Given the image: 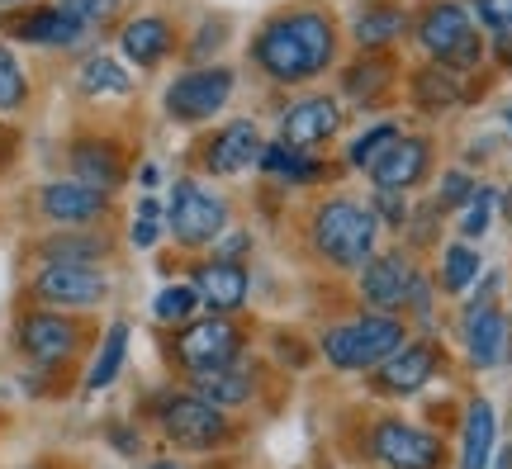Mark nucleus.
<instances>
[{
  "mask_svg": "<svg viewBox=\"0 0 512 469\" xmlns=\"http://www.w3.org/2000/svg\"><path fill=\"white\" fill-rule=\"evenodd\" d=\"M171 43H176V34H171V24H166L162 15L133 19V24H124V34H119L124 57L138 62V67H157V62L171 53Z\"/></svg>",
  "mask_w": 512,
  "mask_h": 469,
  "instance_id": "5701e85b",
  "label": "nucleus"
},
{
  "mask_svg": "<svg viewBox=\"0 0 512 469\" xmlns=\"http://www.w3.org/2000/svg\"><path fill=\"white\" fill-rule=\"evenodd\" d=\"M508 124H512V109H508Z\"/></svg>",
  "mask_w": 512,
  "mask_h": 469,
  "instance_id": "49530a36",
  "label": "nucleus"
},
{
  "mask_svg": "<svg viewBox=\"0 0 512 469\" xmlns=\"http://www.w3.org/2000/svg\"><path fill=\"white\" fill-rule=\"evenodd\" d=\"M337 128H342V105L332 95H309V100H294L280 114V138L275 143L290 147V152H313L328 138H337Z\"/></svg>",
  "mask_w": 512,
  "mask_h": 469,
  "instance_id": "9d476101",
  "label": "nucleus"
},
{
  "mask_svg": "<svg viewBox=\"0 0 512 469\" xmlns=\"http://www.w3.org/2000/svg\"><path fill=\"white\" fill-rule=\"evenodd\" d=\"M162 432L181 451H214L228 441V417L195 394H176L162 408Z\"/></svg>",
  "mask_w": 512,
  "mask_h": 469,
  "instance_id": "0eeeda50",
  "label": "nucleus"
},
{
  "mask_svg": "<svg viewBox=\"0 0 512 469\" xmlns=\"http://www.w3.org/2000/svg\"><path fill=\"white\" fill-rule=\"evenodd\" d=\"M124 351H128V323H114L105 332V346H100V356H95L91 375H86V389H110L114 375H119V365H124Z\"/></svg>",
  "mask_w": 512,
  "mask_h": 469,
  "instance_id": "7c9ffc66",
  "label": "nucleus"
},
{
  "mask_svg": "<svg viewBox=\"0 0 512 469\" xmlns=\"http://www.w3.org/2000/svg\"><path fill=\"white\" fill-rule=\"evenodd\" d=\"M465 351H470L475 370H494L503 361V351H508V318L494 304L465 313Z\"/></svg>",
  "mask_w": 512,
  "mask_h": 469,
  "instance_id": "6ab92c4d",
  "label": "nucleus"
},
{
  "mask_svg": "<svg viewBox=\"0 0 512 469\" xmlns=\"http://www.w3.org/2000/svg\"><path fill=\"white\" fill-rule=\"evenodd\" d=\"M403 346V323L394 313H366V318H351V323L332 327L323 337V356L337 370H370L384 365L394 351Z\"/></svg>",
  "mask_w": 512,
  "mask_h": 469,
  "instance_id": "20e7f679",
  "label": "nucleus"
},
{
  "mask_svg": "<svg viewBox=\"0 0 512 469\" xmlns=\"http://www.w3.org/2000/svg\"><path fill=\"white\" fill-rule=\"evenodd\" d=\"M475 275H479V252L475 247L456 242V247L441 252V289H446V294H465Z\"/></svg>",
  "mask_w": 512,
  "mask_h": 469,
  "instance_id": "2f4dec72",
  "label": "nucleus"
},
{
  "mask_svg": "<svg viewBox=\"0 0 512 469\" xmlns=\"http://www.w3.org/2000/svg\"><path fill=\"white\" fill-rule=\"evenodd\" d=\"M261 171L266 176H280V181H294V185H309L323 176V162L318 157H309V152H290V147H280V143H266L261 147Z\"/></svg>",
  "mask_w": 512,
  "mask_h": 469,
  "instance_id": "c85d7f7f",
  "label": "nucleus"
},
{
  "mask_svg": "<svg viewBox=\"0 0 512 469\" xmlns=\"http://www.w3.org/2000/svg\"><path fill=\"white\" fill-rule=\"evenodd\" d=\"M233 100V72L228 67H195L166 86V114L181 124H204Z\"/></svg>",
  "mask_w": 512,
  "mask_h": 469,
  "instance_id": "423d86ee",
  "label": "nucleus"
},
{
  "mask_svg": "<svg viewBox=\"0 0 512 469\" xmlns=\"http://www.w3.org/2000/svg\"><path fill=\"white\" fill-rule=\"evenodd\" d=\"M503 209H508V218H512V190H508V199H503Z\"/></svg>",
  "mask_w": 512,
  "mask_h": 469,
  "instance_id": "c03bdc74",
  "label": "nucleus"
},
{
  "mask_svg": "<svg viewBox=\"0 0 512 469\" xmlns=\"http://www.w3.org/2000/svg\"><path fill=\"white\" fill-rule=\"evenodd\" d=\"M375 233H380L375 209L361 204V199L337 195L313 209L309 242H313V252L323 256V261H332L337 271H361L370 256H375Z\"/></svg>",
  "mask_w": 512,
  "mask_h": 469,
  "instance_id": "f03ea898",
  "label": "nucleus"
},
{
  "mask_svg": "<svg viewBox=\"0 0 512 469\" xmlns=\"http://www.w3.org/2000/svg\"><path fill=\"white\" fill-rule=\"evenodd\" d=\"M119 5L124 0H57V10L67 19H76L81 29H95V24H110L119 15Z\"/></svg>",
  "mask_w": 512,
  "mask_h": 469,
  "instance_id": "e433bc0d",
  "label": "nucleus"
},
{
  "mask_svg": "<svg viewBox=\"0 0 512 469\" xmlns=\"http://www.w3.org/2000/svg\"><path fill=\"white\" fill-rule=\"evenodd\" d=\"M76 342H81V332H76V323L62 318V313H48V308H43V313L19 318V351L34 365H62L76 351Z\"/></svg>",
  "mask_w": 512,
  "mask_h": 469,
  "instance_id": "ddd939ff",
  "label": "nucleus"
},
{
  "mask_svg": "<svg viewBox=\"0 0 512 469\" xmlns=\"http://www.w3.org/2000/svg\"><path fill=\"white\" fill-rule=\"evenodd\" d=\"M171 237L181 247H209L214 237L228 228V204L214 190H204L195 181H181L171 190Z\"/></svg>",
  "mask_w": 512,
  "mask_h": 469,
  "instance_id": "39448f33",
  "label": "nucleus"
},
{
  "mask_svg": "<svg viewBox=\"0 0 512 469\" xmlns=\"http://www.w3.org/2000/svg\"><path fill=\"white\" fill-rule=\"evenodd\" d=\"M427 166H432V143L418 138V133H399L394 147L370 166V181H375V190H399L403 195V190H413L427 176Z\"/></svg>",
  "mask_w": 512,
  "mask_h": 469,
  "instance_id": "2eb2a0df",
  "label": "nucleus"
},
{
  "mask_svg": "<svg viewBox=\"0 0 512 469\" xmlns=\"http://www.w3.org/2000/svg\"><path fill=\"white\" fill-rule=\"evenodd\" d=\"M498 446V417L489 398H475L465 413V432H460V469H489Z\"/></svg>",
  "mask_w": 512,
  "mask_h": 469,
  "instance_id": "412c9836",
  "label": "nucleus"
},
{
  "mask_svg": "<svg viewBox=\"0 0 512 469\" xmlns=\"http://www.w3.org/2000/svg\"><path fill=\"white\" fill-rule=\"evenodd\" d=\"M76 81H81V91L91 95V100H105V95H128V91H133L128 72L119 67V62H114V57H105V53H100V57H86Z\"/></svg>",
  "mask_w": 512,
  "mask_h": 469,
  "instance_id": "c756f323",
  "label": "nucleus"
},
{
  "mask_svg": "<svg viewBox=\"0 0 512 469\" xmlns=\"http://www.w3.org/2000/svg\"><path fill=\"white\" fill-rule=\"evenodd\" d=\"M157 218H162L157 199H143L138 204V223H133V247H152L157 242Z\"/></svg>",
  "mask_w": 512,
  "mask_h": 469,
  "instance_id": "ea45409f",
  "label": "nucleus"
},
{
  "mask_svg": "<svg viewBox=\"0 0 512 469\" xmlns=\"http://www.w3.org/2000/svg\"><path fill=\"white\" fill-rule=\"evenodd\" d=\"M105 252H110V242L86 233V228H62L57 237L38 242V256L48 266H95V261H105Z\"/></svg>",
  "mask_w": 512,
  "mask_h": 469,
  "instance_id": "a878e982",
  "label": "nucleus"
},
{
  "mask_svg": "<svg viewBox=\"0 0 512 469\" xmlns=\"http://www.w3.org/2000/svg\"><path fill=\"white\" fill-rule=\"evenodd\" d=\"M494 209H498V190L479 185L475 195L465 199V209H460V233H465V237H484V233H489V218H494Z\"/></svg>",
  "mask_w": 512,
  "mask_h": 469,
  "instance_id": "72a5a7b5",
  "label": "nucleus"
},
{
  "mask_svg": "<svg viewBox=\"0 0 512 469\" xmlns=\"http://www.w3.org/2000/svg\"><path fill=\"white\" fill-rule=\"evenodd\" d=\"M479 19L484 29H494V38L512 34V0H479Z\"/></svg>",
  "mask_w": 512,
  "mask_h": 469,
  "instance_id": "a19ab883",
  "label": "nucleus"
},
{
  "mask_svg": "<svg viewBox=\"0 0 512 469\" xmlns=\"http://www.w3.org/2000/svg\"><path fill=\"white\" fill-rule=\"evenodd\" d=\"M5 34L24 38V43H48V48H72L86 34L76 19H67L57 5H34V10H10L5 15Z\"/></svg>",
  "mask_w": 512,
  "mask_h": 469,
  "instance_id": "a211bd4d",
  "label": "nucleus"
},
{
  "mask_svg": "<svg viewBox=\"0 0 512 469\" xmlns=\"http://www.w3.org/2000/svg\"><path fill=\"white\" fill-rule=\"evenodd\" d=\"M370 209H375V218H380V223H389V228H408V199L399 195V190H375V204H370Z\"/></svg>",
  "mask_w": 512,
  "mask_h": 469,
  "instance_id": "58836bf2",
  "label": "nucleus"
},
{
  "mask_svg": "<svg viewBox=\"0 0 512 469\" xmlns=\"http://www.w3.org/2000/svg\"><path fill=\"white\" fill-rule=\"evenodd\" d=\"M38 209H43L48 223L91 228V223H100V218L110 214V195H100V190H91V185H81V181H53V185H43Z\"/></svg>",
  "mask_w": 512,
  "mask_h": 469,
  "instance_id": "4468645a",
  "label": "nucleus"
},
{
  "mask_svg": "<svg viewBox=\"0 0 512 469\" xmlns=\"http://www.w3.org/2000/svg\"><path fill=\"white\" fill-rule=\"evenodd\" d=\"M252 57L275 86H299V81L323 76L337 62L332 15H323L318 5H299V10L266 19L252 43Z\"/></svg>",
  "mask_w": 512,
  "mask_h": 469,
  "instance_id": "f257e3e1",
  "label": "nucleus"
},
{
  "mask_svg": "<svg viewBox=\"0 0 512 469\" xmlns=\"http://www.w3.org/2000/svg\"><path fill=\"white\" fill-rule=\"evenodd\" d=\"M408 100H413L418 109H427V114H441V109H451L460 100V81L432 62V67L413 72V81H408Z\"/></svg>",
  "mask_w": 512,
  "mask_h": 469,
  "instance_id": "cd10ccee",
  "label": "nucleus"
},
{
  "mask_svg": "<svg viewBox=\"0 0 512 469\" xmlns=\"http://www.w3.org/2000/svg\"><path fill=\"white\" fill-rule=\"evenodd\" d=\"M437 365L441 356L432 342H403L389 361L375 365V384L384 394H413V389H422L427 379L437 375Z\"/></svg>",
  "mask_w": 512,
  "mask_h": 469,
  "instance_id": "f3484780",
  "label": "nucleus"
},
{
  "mask_svg": "<svg viewBox=\"0 0 512 469\" xmlns=\"http://www.w3.org/2000/svg\"><path fill=\"white\" fill-rule=\"evenodd\" d=\"M190 394L204 398L209 408H242L247 398H252V375L242 370V365H223V370H200V375H190Z\"/></svg>",
  "mask_w": 512,
  "mask_h": 469,
  "instance_id": "b1692460",
  "label": "nucleus"
},
{
  "mask_svg": "<svg viewBox=\"0 0 512 469\" xmlns=\"http://www.w3.org/2000/svg\"><path fill=\"white\" fill-rule=\"evenodd\" d=\"M261 133H256L252 119H233L228 128H219L209 147H204V166L209 176H242L247 166L261 162Z\"/></svg>",
  "mask_w": 512,
  "mask_h": 469,
  "instance_id": "dca6fc26",
  "label": "nucleus"
},
{
  "mask_svg": "<svg viewBox=\"0 0 512 469\" xmlns=\"http://www.w3.org/2000/svg\"><path fill=\"white\" fill-rule=\"evenodd\" d=\"M408 285H413V261L403 256V247L399 252L370 256L361 266V299L375 313H394L399 318V308L408 304Z\"/></svg>",
  "mask_w": 512,
  "mask_h": 469,
  "instance_id": "f8f14e48",
  "label": "nucleus"
},
{
  "mask_svg": "<svg viewBox=\"0 0 512 469\" xmlns=\"http://www.w3.org/2000/svg\"><path fill=\"white\" fill-rule=\"evenodd\" d=\"M72 176L81 185H91L100 195H110L124 185V162H119V152L110 143H100V138H81L72 143Z\"/></svg>",
  "mask_w": 512,
  "mask_h": 469,
  "instance_id": "aec40b11",
  "label": "nucleus"
},
{
  "mask_svg": "<svg viewBox=\"0 0 512 469\" xmlns=\"http://www.w3.org/2000/svg\"><path fill=\"white\" fill-rule=\"evenodd\" d=\"M408 29V10H403L399 0H366L361 10H356V24H351V34L361 48H389L394 38Z\"/></svg>",
  "mask_w": 512,
  "mask_h": 469,
  "instance_id": "4be33fe9",
  "label": "nucleus"
},
{
  "mask_svg": "<svg viewBox=\"0 0 512 469\" xmlns=\"http://www.w3.org/2000/svg\"><path fill=\"white\" fill-rule=\"evenodd\" d=\"M479 185L470 181V171H446V176H441V190H437V204H432V209H437V214H451V209H465V199L475 195Z\"/></svg>",
  "mask_w": 512,
  "mask_h": 469,
  "instance_id": "4c0bfd02",
  "label": "nucleus"
},
{
  "mask_svg": "<svg viewBox=\"0 0 512 469\" xmlns=\"http://www.w3.org/2000/svg\"><path fill=\"white\" fill-rule=\"evenodd\" d=\"M370 455L389 469H441V441L403 417H384L370 432Z\"/></svg>",
  "mask_w": 512,
  "mask_h": 469,
  "instance_id": "6e6552de",
  "label": "nucleus"
},
{
  "mask_svg": "<svg viewBox=\"0 0 512 469\" xmlns=\"http://www.w3.org/2000/svg\"><path fill=\"white\" fill-rule=\"evenodd\" d=\"M0 5H10V10H15V5H24V0H0Z\"/></svg>",
  "mask_w": 512,
  "mask_h": 469,
  "instance_id": "a18cd8bd",
  "label": "nucleus"
},
{
  "mask_svg": "<svg viewBox=\"0 0 512 469\" xmlns=\"http://www.w3.org/2000/svg\"><path fill=\"white\" fill-rule=\"evenodd\" d=\"M147 469H185V465H176V460H157V465H147Z\"/></svg>",
  "mask_w": 512,
  "mask_h": 469,
  "instance_id": "37998d69",
  "label": "nucleus"
},
{
  "mask_svg": "<svg viewBox=\"0 0 512 469\" xmlns=\"http://www.w3.org/2000/svg\"><path fill=\"white\" fill-rule=\"evenodd\" d=\"M418 43L437 57L441 72H475L484 62V38L456 0H432L418 15Z\"/></svg>",
  "mask_w": 512,
  "mask_h": 469,
  "instance_id": "7ed1b4c3",
  "label": "nucleus"
},
{
  "mask_svg": "<svg viewBox=\"0 0 512 469\" xmlns=\"http://www.w3.org/2000/svg\"><path fill=\"white\" fill-rule=\"evenodd\" d=\"M195 304H200V294H195V285H166L162 294H157V304H152V313H157L162 323H185V318L195 313Z\"/></svg>",
  "mask_w": 512,
  "mask_h": 469,
  "instance_id": "c9c22d12",
  "label": "nucleus"
},
{
  "mask_svg": "<svg viewBox=\"0 0 512 469\" xmlns=\"http://www.w3.org/2000/svg\"><path fill=\"white\" fill-rule=\"evenodd\" d=\"M34 294L48 308H91L110 294V280L95 266H43L34 275Z\"/></svg>",
  "mask_w": 512,
  "mask_h": 469,
  "instance_id": "9b49d317",
  "label": "nucleus"
},
{
  "mask_svg": "<svg viewBox=\"0 0 512 469\" xmlns=\"http://www.w3.org/2000/svg\"><path fill=\"white\" fill-rule=\"evenodd\" d=\"M394 138H399V128L394 124H375V128H366L356 143H351V152H347V162L351 166H361V171H370V166L380 162L384 152L394 147Z\"/></svg>",
  "mask_w": 512,
  "mask_h": 469,
  "instance_id": "473e14b6",
  "label": "nucleus"
},
{
  "mask_svg": "<svg viewBox=\"0 0 512 469\" xmlns=\"http://www.w3.org/2000/svg\"><path fill=\"white\" fill-rule=\"evenodd\" d=\"M29 100V76L19 72L15 53L0 43V109H24Z\"/></svg>",
  "mask_w": 512,
  "mask_h": 469,
  "instance_id": "f704fd0d",
  "label": "nucleus"
},
{
  "mask_svg": "<svg viewBox=\"0 0 512 469\" xmlns=\"http://www.w3.org/2000/svg\"><path fill=\"white\" fill-rule=\"evenodd\" d=\"M494 53H498V62H503V67H512V34H498L494 38Z\"/></svg>",
  "mask_w": 512,
  "mask_h": 469,
  "instance_id": "79ce46f5",
  "label": "nucleus"
},
{
  "mask_svg": "<svg viewBox=\"0 0 512 469\" xmlns=\"http://www.w3.org/2000/svg\"><path fill=\"white\" fill-rule=\"evenodd\" d=\"M176 356L190 375H200V370H223V365H238L242 356V332L228 318H200V323H190L176 337Z\"/></svg>",
  "mask_w": 512,
  "mask_h": 469,
  "instance_id": "1a4fd4ad",
  "label": "nucleus"
},
{
  "mask_svg": "<svg viewBox=\"0 0 512 469\" xmlns=\"http://www.w3.org/2000/svg\"><path fill=\"white\" fill-rule=\"evenodd\" d=\"M389 86H394V62H389V57H361V62H351L347 76H342V91H347L351 100H361V105H380Z\"/></svg>",
  "mask_w": 512,
  "mask_h": 469,
  "instance_id": "bb28decb",
  "label": "nucleus"
},
{
  "mask_svg": "<svg viewBox=\"0 0 512 469\" xmlns=\"http://www.w3.org/2000/svg\"><path fill=\"white\" fill-rule=\"evenodd\" d=\"M195 294H200L214 313H228V308H238L242 299H247V271H242L238 261H209V266L195 275Z\"/></svg>",
  "mask_w": 512,
  "mask_h": 469,
  "instance_id": "393cba45",
  "label": "nucleus"
}]
</instances>
